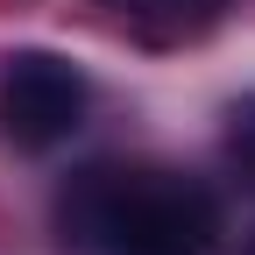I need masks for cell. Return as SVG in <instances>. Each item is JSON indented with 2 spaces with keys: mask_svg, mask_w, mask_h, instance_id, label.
I'll return each instance as SVG.
<instances>
[{
  "mask_svg": "<svg viewBox=\"0 0 255 255\" xmlns=\"http://www.w3.org/2000/svg\"><path fill=\"white\" fill-rule=\"evenodd\" d=\"M57 241L71 255H213L220 206L177 170L92 163L57 191Z\"/></svg>",
  "mask_w": 255,
  "mask_h": 255,
  "instance_id": "1",
  "label": "cell"
},
{
  "mask_svg": "<svg viewBox=\"0 0 255 255\" xmlns=\"http://www.w3.org/2000/svg\"><path fill=\"white\" fill-rule=\"evenodd\" d=\"M85 107H92V85L71 57L57 50H7L0 57V128L7 142L43 156L57 142H71L85 128Z\"/></svg>",
  "mask_w": 255,
  "mask_h": 255,
  "instance_id": "2",
  "label": "cell"
},
{
  "mask_svg": "<svg viewBox=\"0 0 255 255\" xmlns=\"http://www.w3.org/2000/svg\"><path fill=\"white\" fill-rule=\"evenodd\" d=\"M100 7L128 28V36L170 50V43H199L206 28L227 14V0H100Z\"/></svg>",
  "mask_w": 255,
  "mask_h": 255,
  "instance_id": "3",
  "label": "cell"
},
{
  "mask_svg": "<svg viewBox=\"0 0 255 255\" xmlns=\"http://www.w3.org/2000/svg\"><path fill=\"white\" fill-rule=\"evenodd\" d=\"M227 149H234V163L255 177V100L234 107V128H227Z\"/></svg>",
  "mask_w": 255,
  "mask_h": 255,
  "instance_id": "4",
  "label": "cell"
}]
</instances>
